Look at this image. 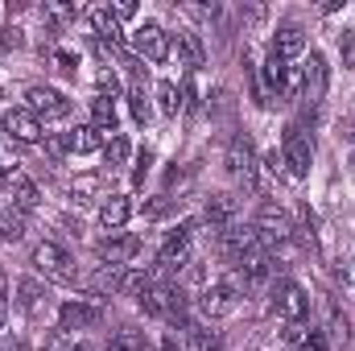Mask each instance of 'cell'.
Returning a JSON list of instances; mask_svg holds the SVG:
<instances>
[{"instance_id": "1", "label": "cell", "mask_w": 355, "mask_h": 351, "mask_svg": "<svg viewBox=\"0 0 355 351\" xmlns=\"http://www.w3.org/2000/svg\"><path fill=\"white\" fill-rule=\"evenodd\" d=\"M248 289H244V281H240V273H227V277H219L215 285H207L202 293H198V310L207 314V318H232L236 310H240V298H244Z\"/></svg>"}, {"instance_id": "2", "label": "cell", "mask_w": 355, "mask_h": 351, "mask_svg": "<svg viewBox=\"0 0 355 351\" xmlns=\"http://www.w3.org/2000/svg\"><path fill=\"white\" fill-rule=\"evenodd\" d=\"M268 314H272L277 323H306V314H310V298H306V289H302L297 281L281 277V281L268 289Z\"/></svg>"}, {"instance_id": "3", "label": "cell", "mask_w": 355, "mask_h": 351, "mask_svg": "<svg viewBox=\"0 0 355 351\" xmlns=\"http://www.w3.org/2000/svg\"><path fill=\"white\" fill-rule=\"evenodd\" d=\"M281 166H285V174L293 178V182L310 178V166H314V141L306 137L302 124H289V128H285V137H281Z\"/></svg>"}, {"instance_id": "4", "label": "cell", "mask_w": 355, "mask_h": 351, "mask_svg": "<svg viewBox=\"0 0 355 351\" xmlns=\"http://www.w3.org/2000/svg\"><path fill=\"white\" fill-rule=\"evenodd\" d=\"M33 268H37L46 281H58V285H75V281H83V277L75 273V257H71L62 244H54V240H46V244L33 248Z\"/></svg>"}, {"instance_id": "5", "label": "cell", "mask_w": 355, "mask_h": 351, "mask_svg": "<svg viewBox=\"0 0 355 351\" xmlns=\"http://www.w3.org/2000/svg\"><path fill=\"white\" fill-rule=\"evenodd\" d=\"M252 252H261V232L252 223H227L219 232V257L227 264H240L244 257H252Z\"/></svg>"}, {"instance_id": "6", "label": "cell", "mask_w": 355, "mask_h": 351, "mask_svg": "<svg viewBox=\"0 0 355 351\" xmlns=\"http://www.w3.org/2000/svg\"><path fill=\"white\" fill-rule=\"evenodd\" d=\"M132 50H137L145 62H166L170 50H174V37H170L157 21H141V25L132 29Z\"/></svg>"}, {"instance_id": "7", "label": "cell", "mask_w": 355, "mask_h": 351, "mask_svg": "<svg viewBox=\"0 0 355 351\" xmlns=\"http://www.w3.org/2000/svg\"><path fill=\"white\" fill-rule=\"evenodd\" d=\"M327 87H331V67H327V58L318 50H310V58L302 67V103L314 112L327 99Z\"/></svg>"}, {"instance_id": "8", "label": "cell", "mask_w": 355, "mask_h": 351, "mask_svg": "<svg viewBox=\"0 0 355 351\" xmlns=\"http://www.w3.org/2000/svg\"><path fill=\"white\" fill-rule=\"evenodd\" d=\"M223 166H227V174L236 178L244 190H257V149H252V141H248V137H236V141L227 145Z\"/></svg>"}, {"instance_id": "9", "label": "cell", "mask_w": 355, "mask_h": 351, "mask_svg": "<svg viewBox=\"0 0 355 351\" xmlns=\"http://www.w3.org/2000/svg\"><path fill=\"white\" fill-rule=\"evenodd\" d=\"M25 108L42 120H62V116H71V99L62 95L58 87H46V83H33V87H25Z\"/></svg>"}, {"instance_id": "10", "label": "cell", "mask_w": 355, "mask_h": 351, "mask_svg": "<svg viewBox=\"0 0 355 351\" xmlns=\"http://www.w3.org/2000/svg\"><path fill=\"white\" fill-rule=\"evenodd\" d=\"M103 318V310L87 302V298H71V302H62V310H58V331L67 335V331H87Z\"/></svg>"}, {"instance_id": "11", "label": "cell", "mask_w": 355, "mask_h": 351, "mask_svg": "<svg viewBox=\"0 0 355 351\" xmlns=\"http://www.w3.org/2000/svg\"><path fill=\"white\" fill-rule=\"evenodd\" d=\"M268 54L272 58H281V62H293V58H302L306 54V29L302 25H277V33H272V42H268Z\"/></svg>"}, {"instance_id": "12", "label": "cell", "mask_w": 355, "mask_h": 351, "mask_svg": "<svg viewBox=\"0 0 355 351\" xmlns=\"http://www.w3.org/2000/svg\"><path fill=\"white\" fill-rule=\"evenodd\" d=\"M95 252H99V261L103 264H128L137 252H141V236H103L99 244H95Z\"/></svg>"}, {"instance_id": "13", "label": "cell", "mask_w": 355, "mask_h": 351, "mask_svg": "<svg viewBox=\"0 0 355 351\" xmlns=\"http://www.w3.org/2000/svg\"><path fill=\"white\" fill-rule=\"evenodd\" d=\"M4 132H8L12 141H21V145H33V141H42V120H37L29 108H12V112L4 116Z\"/></svg>"}, {"instance_id": "14", "label": "cell", "mask_w": 355, "mask_h": 351, "mask_svg": "<svg viewBox=\"0 0 355 351\" xmlns=\"http://www.w3.org/2000/svg\"><path fill=\"white\" fill-rule=\"evenodd\" d=\"M4 194H8V203L17 207V211H33L37 207V186H33V178L21 174V170H12V174H4Z\"/></svg>"}, {"instance_id": "15", "label": "cell", "mask_w": 355, "mask_h": 351, "mask_svg": "<svg viewBox=\"0 0 355 351\" xmlns=\"http://www.w3.org/2000/svg\"><path fill=\"white\" fill-rule=\"evenodd\" d=\"M128 219H132V198L128 194H103L99 198V223L107 232H120Z\"/></svg>"}, {"instance_id": "16", "label": "cell", "mask_w": 355, "mask_h": 351, "mask_svg": "<svg viewBox=\"0 0 355 351\" xmlns=\"http://www.w3.org/2000/svg\"><path fill=\"white\" fill-rule=\"evenodd\" d=\"M50 145H54V153H91V149H99V132L91 124H79L71 132H58Z\"/></svg>"}, {"instance_id": "17", "label": "cell", "mask_w": 355, "mask_h": 351, "mask_svg": "<svg viewBox=\"0 0 355 351\" xmlns=\"http://www.w3.org/2000/svg\"><path fill=\"white\" fill-rule=\"evenodd\" d=\"M124 273H128V264H99L95 273L83 277V285L91 293H120L124 289Z\"/></svg>"}, {"instance_id": "18", "label": "cell", "mask_w": 355, "mask_h": 351, "mask_svg": "<svg viewBox=\"0 0 355 351\" xmlns=\"http://www.w3.org/2000/svg\"><path fill=\"white\" fill-rule=\"evenodd\" d=\"M17 306L25 314H42V306H50V289L42 281H33V277H21L17 281Z\"/></svg>"}, {"instance_id": "19", "label": "cell", "mask_w": 355, "mask_h": 351, "mask_svg": "<svg viewBox=\"0 0 355 351\" xmlns=\"http://www.w3.org/2000/svg\"><path fill=\"white\" fill-rule=\"evenodd\" d=\"M91 128L99 137H116V103L107 95H95L91 99Z\"/></svg>"}, {"instance_id": "20", "label": "cell", "mask_w": 355, "mask_h": 351, "mask_svg": "<svg viewBox=\"0 0 355 351\" xmlns=\"http://www.w3.org/2000/svg\"><path fill=\"white\" fill-rule=\"evenodd\" d=\"M207 223L215 232H223L227 223H236V198L232 194H211L207 198Z\"/></svg>"}, {"instance_id": "21", "label": "cell", "mask_w": 355, "mask_h": 351, "mask_svg": "<svg viewBox=\"0 0 355 351\" xmlns=\"http://www.w3.org/2000/svg\"><path fill=\"white\" fill-rule=\"evenodd\" d=\"M170 37H174V50H178V58H182L186 67H202V42H198L194 29H178V33H170Z\"/></svg>"}, {"instance_id": "22", "label": "cell", "mask_w": 355, "mask_h": 351, "mask_svg": "<svg viewBox=\"0 0 355 351\" xmlns=\"http://www.w3.org/2000/svg\"><path fill=\"white\" fill-rule=\"evenodd\" d=\"M182 351H219V335H215L211 327L190 323V327L182 331Z\"/></svg>"}, {"instance_id": "23", "label": "cell", "mask_w": 355, "mask_h": 351, "mask_svg": "<svg viewBox=\"0 0 355 351\" xmlns=\"http://www.w3.org/2000/svg\"><path fill=\"white\" fill-rule=\"evenodd\" d=\"M87 21H91V29H95V33H99L103 42H112V46L120 42V21L112 17V8H107V4H103V8H91Z\"/></svg>"}, {"instance_id": "24", "label": "cell", "mask_w": 355, "mask_h": 351, "mask_svg": "<svg viewBox=\"0 0 355 351\" xmlns=\"http://www.w3.org/2000/svg\"><path fill=\"white\" fill-rule=\"evenodd\" d=\"M99 190H103V178L99 174H83L71 182V198L79 203V207H87V203H95L99 198Z\"/></svg>"}, {"instance_id": "25", "label": "cell", "mask_w": 355, "mask_h": 351, "mask_svg": "<svg viewBox=\"0 0 355 351\" xmlns=\"http://www.w3.org/2000/svg\"><path fill=\"white\" fill-rule=\"evenodd\" d=\"M128 112H132L137 124H149V120H153V103H149V95H145V83H132V87H128Z\"/></svg>"}, {"instance_id": "26", "label": "cell", "mask_w": 355, "mask_h": 351, "mask_svg": "<svg viewBox=\"0 0 355 351\" xmlns=\"http://www.w3.org/2000/svg\"><path fill=\"white\" fill-rule=\"evenodd\" d=\"M25 236V211H17V207H8L4 215H0V240H8V244H17Z\"/></svg>"}, {"instance_id": "27", "label": "cell", "mask_w": 355, "mask_h": 351, "mask_svg": "<svg viewBox=\"0 0 355 351\" xmlns=\"http://www.w3.org/2000/svg\"><path fill=\"white\" fill-rule=\"evenodd\" d=\"M157 112H162V116H170V120L182 112V91H178V83H170V79H166V83H157Z\"/></svg>"}, {"instance_id": "28", "label": "cell", "mask_w": 355, "mask_h": 351, "mask_svg": "<svg viewBox=\"0 0 355 351\" xmlns=\"http://www.w3.org/2000/svg\"><path fill=\"white\" fill-rule=\"evenodd\" d=\"M128 157H132V145H128V137H107V145H103V162L107 166H128Z\"/></svg>"}, {"instance_id": "29", "label": "cell", "mask_w": 355, "mask_h": 351, "mask_svg": "<svg viewBox=\"0 0 355 351\" xmlns=\"http://www.w3.org/2000/svg\"><path fill=\"white\" fill-rule=\"evenodd\" d=\"M339 58H343V71H355V29L339 33Z\"/></svg>"}, {"instance_id": "30", "label": "cell", "mask_w": 355, "mask_h": 351, "mask_svg": "<svg viewBox=\"0 0 355 351\" xmlns=\"http://www.w3.org/2000/svg\"><path fill=\"white\" fill-rule=\"evenodd\" d=\"M95 87H99V95H107V99H112V95L120 91V75H116V71H107V67H99V71H95Z\"/></svg>"}, {"instance_id": "31", "label": "cell", "mask_w": 355, "mask_h": 351, "mask_svg": "<svg viewBox=\"0 0 355 351\" xmlns=\"http://www.w3.org/2000/svg\"><path fill=\"white\" fill-rule=\"evenodd\" d=\"M107 351H145V339L137 335V331H120L116 339H112V348Z\"/></svg>"}, {"instance_id": "32", "label": "cell", "mask_w": 355, "mask_h": 351, "mask_svg": "<svg viewBox=\"0 0 355 351\" xmlns=\"http://www.w3.org/2000/svg\"><path fill=\"white\" fill-rule=\"evenodd\" d=\"M0 46H8V50H21V46H25V33H21L17 25H4V29H0Z\"/></svg>"}, {"instance_id": "33", "label": "cell", "mask_w": 355, "mask_h": 351, "mask_svg": "<svg viewBox=\"0 0 355 351\" xmlns=\"http://www.w3.org/2000/svg\"><path fill=\"white\" fill-rule=\"evenodd\" d=\"M4 323H8V273L0 268V335H4Z\"/></svg>"}, {"instance_id": "34", "label": "cell", "mask_w": 355, "mask_h": 351, "mask_svg": "<svg viewBox=\"0 0 355 351\" xmlns=\"http://www.w3.org/2000/svg\"><path fill=\"white\" fill-rule=\"evenodd\" d=\"M149 166H153V149H141V153H137V170H132V182H145Z\"/></svg>"}, {"instance_id": "35", "label": "cell", "mask_w": 355, "mask_h": 351, "mask_svg": "<svg viewBox=\"0 0 355 351\" xmlns=\"http://www.w3.org/2000/svg\"><path fill=\"white\" fill-rule=\"evenodd\" d=\"M54 62H58V71H67V75L79 71V58H75L71 50H54Z\"/></svg>"}, {"instance_id": "36", "label": "cell", "mask_w": 355, "mask_h": 351, "mask_svg": "<svg viewBox=\"0 0 355 351\" xmlns=\"http://www.w3.org/2000/svg\"><path fill=\"white\" fill-rule=\"evenodd\" d=\"M107 8H112L116 21H132V17H137V4H107Z\"/></svg>"}, {"instance_id": "37", "label": "cell", "mask_w": 355, "mask_h": 351, "mask_svg": "<svg viewBox=\"0 0 355 351\" xmlns=\"http://www.w3.org/2000/svg\"><path fill=\"white\" fill-rule=\"evenodd\" d=\"M42 351H71V348H67V335H62V331H54V335L46 339V348H42Z\"/></svg>"}, {"instance_id": "38", "label": "cell", "mask_w": 355, "mask_h": 351, "mask_svg": "<svg viewBox=\"0 0 355 351\" xmlns=\"http://www.w3.org/2000/svg\"><path fill=\"white\" fill-rule=\"evenodd\" d=\"M265 170H268V174H281V153H277V149L265 153Z\"/></svg>"}, {"instance_id": "39", "label": "cell", "mask_w": 355, "mask_h": 351, "mask_svg": "<svg viewBox=\"0 0 355 351\" xmlns=\"http://www.w3.org/2000/svg\"><path fill=\"white\" fill-rule=\"evenodd\" d=\"M339 137H343V141H352V145H355V116H352V120H343V124H339Z\"/></svg>"}, {"instance_id": "40", "label": "cell", "mask_w": 355, "mask_h": 351, "mask_svg": "<svg viewBox=\"0 0 355 351\" xmlns=\"http://www.w3.org/2000/svg\"><path fill=\"white\" fill-rule=\"evenodd\" d=\"M162 351H182V343H178L174 335H166V339H162Z\"/></svg>"}, {"instance_id": "41", "label": "cell", "mask_w": 355, "mask_h": 351, "mask_svg": "<svg viewBox=\"0 0 355 351\" xmlns=\"http://www.w3.org/2000/svg\"><path fill=\"white\" fill-rule=\"evenodd\" d=\"M4 351H29V348H25V343L17 339V343H4Z\"/></svg>"}, {"instance_id": "42", "label": "cell", "mask_w": 355, "mask_h": 351, "mask_svg": "<svg viewBox=\"0 0 355 351\" xmlns=\"http://www.w3.org/2000/svg\"><path fill=\"white\" fill-rule=\"evenodd\" d=\"M71 351H99V348H95V343H75Z\"/></svg>"}, {"instance_id": "43", "label": "cell", "mask_w": 355, "mask_h": 351, "mask_svg": "<svg viewBox=\"0 0 355 351\" xmlns=\"http://www.w3.org/2000/svg\"><path fill=\"white\" fill-rule=\"evenodd\" d=\"M352 174H355V157H352Z\"/></svg>"}, {"instance_id": "44", "label": "cell", "mask_w": 355, "mask_h": 351, "mask_svg": "<svg viewBox=\"0 0 355 351\" xmlns=\"http://www.w3.org/2000/svg\"><path fill=\"white\" fill-rule=\"evenodd\" d=\"M293 351H306V348H293Z\"/></svg>"}]
</instances>
